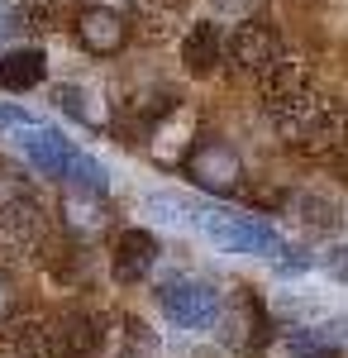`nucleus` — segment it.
<instances>
[{"mask_svg":"<svg viewBox=\"0 0 348 358\" xmlns=\"http://www.w3.org/2000/svg\"><path fill=\"white\" fill-rule=\"evenodd\" d=\"M57 106L67 115H77V120H86V124L101 120V110L91 106V91H81V86H57Z\"/></svg>","mask_w":348,"mask_h":358,"instance_id":"f3484780","label":"nucleus"},{"mask_svg":"<svg viewBox=\"0 0 348 358\" xmlns=\"http://www.w3.org/2000/svg\"><path fill=\"white\" fill-rule=\"evenodd\" d=\"M43 234V206H38V196L20 187V182H10V177H0V239H10V244H34Z\"/></svg>","mask_w":348,"mask_h":358,"instance_id":"423d86ee","label":"nucleus"},{"mask_svg":"<svg viewBox=\"0 0 348 358\" xmlns=\"http://www.w3.org/2000/svg\"><path fill=\"white\" fill-rule=\"evenodd\" d=\"M5 306H10V287H5V277H0V315H5Z\"/></svg>","mask_w":348,"mask_h":358,"instance_id":"5701e85b","label":"nucleus"},{"mask_svg":"<svg viewBox=\"0 0 348 358\" xmlns=\"http://www.w3.org/2000/svg\"><path fill=\"white\" fill-rule=\"evenodd\" d=\"M158 306H162V315L172 325H182V330H215V320H219V292L210 282H196V277L162 282Z\"/></svg>","mask_w":348,"mask_h":358,"instance_id":"20e7f679","label":"nucleus"},{"mask_svg":"<svg viewBox=\"0 0 348 358\" xmlns=\"http://www.w3.org/2000/svg\"><path fill=\"white\" fill-rule=\"evenodd\" d=\"M72 29H77V43L86 48V53H96V57L119 53V48H124V38H129V24H124L110 5H86Z\"/></svg>","mask_w":348,"mask_h":358,"instance_id":"1a4fd4ad","label":"nucleus"},{"mask_svg":"<svg viewBox=\"0 0 348 358\" xmlns=\"http://www.w3.org/2000/svg\"><path fill=\"white\" fill-rule=\"evenodd\" d=\"M320 263H324V273H329V277L348 282V244H334V248H329V253L320 258Z\"/></svg>","mask_w":348,"mask_h":358,"instance_id":"412c9836","label":"nucleus"},{"mask_svg":"<svg viewBox=\"0 0 348 358\" xmlns=\"http://www.w3.org/2000/svg\"><path fill=\"white\" fill-rule=\"evenodd\" d=\"M187 172L201 182V187H210V192H234L243 177L239 167V153L229 148V143H219V138H205V143H196L187 153Z\"/></svg>","mask_w":348,"mask_h":358,"instance_id":"6e6552de","label":"nucleus"},{"mask_svg":"<svg viewBox=\"0 0 348 358\" xmlns=\"http://www.w3.org/2000/svg\"><path fill=\"white\" fill-rule=\"evenodd\" d=\"M110 263H115V277L119 282H143V277L153 273V263H158V239L148 229H124Z\"/></svg>","mask_w":348,"mask_h":358,"instance_id":"9b49d317","label":"nucleus"},{"mask_svg":"<svg viewBox=\"0 0 348 358\" xmlns=\"http://www.w3.org/2000/svg\"><path fill=\"white\" fill-rule=\"evenodd\" d=\"M20 29H29V24H24V10H20V5H5V0H0V43H5L10 34H20Z\"/></svg>","mask_w":348,"mask_h":358,"instance_id":"aec40b11","label":"nucleus"},{"mask_svg":"<svg viewBox=\"0 0 348 358\" xmlns=\"http://www.w3.org/2000/svg\"><path fill=\"white\" fill-rule=\"evenodd\" d=\"M10 138H15V148H20L43 177H67V163H72V153H77L72 138H62L57 129H48V124H24V129H15Z\"/></svg>","mask_w":348,"mask_h":358,"instance_id":"0eeeda50","label":"nucleus"},{"mask_svg":"<svg viewBox=\"0 0 348 358\" xmlns=\"http://www.w3.org/2000/svg\"><path fill=\"white\" fill-rule=\"evenodd\" d=\"M24 24L29 29H57V0H29L24 5Z\"/></svg>","mask_w":348,"mask_h":358,"instance_id":"a211bd4d","label":"nucleus"},{"mask_svg":"<svg viewBox=\"0 0 348 358\" xmlns=\"http://www.w3.org/2000/svg\"><path fill=\"white\" fill-rule=\"evenodd\" d=\"M219 339L234 349L239 358H263V349L272 344V315L258 301V292L239 287L229 301H219Z\"/></svg>","mask_w":348,"mask_h":358,"instance_id":"7ed1b4c3","label":"nucleus"},{"mask_svg":"<svg viewBox=\"0 0 348 358\" xmlns=\"http://www.w3.org/2000/svg\"><path fill=\"white\" fill-rule=\"evenodd\" d=\"M67 224H72L77 234H101V229H106V192L72 187V192H67Z\"/></svg>","mask_w":348,"mask_h":358,"instance_id":"2eb2a0df","label":"nucleus"},{"mask_svg":"<svg viewBox=\"0 0 348 358\" xmlns=\"http://www.w3.org/2000/svg\"><path fill=\"white\" fill-rule=\"evenodd\" d=\"M101 344H106V330H101L96 315H86V310H67V315L57 320V349H62V354L91 358V354H101Z\"/></svg>","mask_w":348,"mask_h":358,"instance_id":"ddd939ff","label":"nucleus"},{"mask_svg":"<svg viewBox=\"0 0 348 358\" xmlns=\"http://www.w3.org/2000/svg\"><path fill=\"white\" fill-rule=\"evenodd\" d=\"M138 10H143V20H153V38H162L172 24V0H138Z\"/></svg>","mask_w":348,"mask_h":358,"instance_id":"6ab92c4d","label":"nucleus"},{"mask_svg":"<svg viewBox=\"0 0 348 358\" xmlns=\"http://www.w3.org/2000/svg\"><path fill=\"white\" fill-rule=\"evenodd\" d=\"M224 57H229V67L243 72V77H263L272 62L282 57V38H277V29H272L268 20H243V24L229 34Z\"/></svg>","mask_w":348,"mask_h":358,"instance_id":"39448f33","label":"nucleus"},{"mask_svg":"<svg viewBox=\"0 0 348 358\" xmlns=\"http://www.w3.org/2000/svg\"><path fill=\"white\" fill-rule=\"evenodd\" d=\"M0 358H53V334L38 320H10L0 325Z\"/></svg>","mask_w":348,"mask_h":358,"instance_id":"4468645a","label":"nucleus"},{"mask_svg":"<svg viewBox=\"0 0 348 358\" xmlns=\"http://www.w3.org/2000/svg\"><path fill=\"white\" fill-rule=\"evenodd\" d=\"M148 215L158 224H167V229H187V224H196V206H187L182 196L158 192V196H148Z\"/></svg>","mask_w":348,"mask_h":358,"instance_id":"dca6fc26","label":"nucleus"},{"mask_svg":"<svg viewBox=\"0 0 348 358\" xmlns=\"http://www.w3.org/2000/svg\"><path fill=\"white\" fill-rule=\"evenodd\" d=\"M182 62H187L191 77H210L215 67L224 62V29L215 20H201L182 34Z\"/></svg>","mask_w":348,"mask_h":358,"instance_id":"9d476101","label":"nucleus"},{"mask_svg":"<svg viewBox=\"0 0 348 358\" xmlns=\"http://www.w3.org/2000/svg\"><path fill=\"white\" fill-rule=\"evenodd\" d=\"M196 229L210 244H219L224 253H253V258H268V263H277L287 253V239L268 220L224 210V206H196Z\"/></svg>","mask_w":348,"mask_h":358,"instance_id":"f03ea898","label":"nucleus"},{"mask_svg":"<svg viewBox=\"0 0 348 358\" xmlns=\"http://www.w3.org/2000/svg\"><path fill=\"white\" fill-rule=\"evenodd\" d=\"M43 77H48V57H43V48H29L24 43V48H10V53L0 57V86L15 91V96L43 86Z\"/></svg>","mask_w":348,"mask_h":358,"instance_id":"f8f14e48","label":"nucleus"},{"mask_svg":"<svg viewBox=\"0 0 348 358\" xmlns=\"http://www.w3.org/2000/svg\"><path fill=\"white\" fill-rule=\"evenodd\" d=\"M24 124H34V115L15 110V106H0V134H5V138L15 134V129H24Z\"/></svg>","mask_w":348,"mask_h":358,"instance_id":"4be33fe9","label":"nucleus"},{"mask_svg":"<svg viewBox=\"0 0 348 358\" xmlns=\"http://www.w3.org/2000/svg\"><path fill=\"white\" fill-rule=\"evenodd\" d=\"M258 86H263V106H268L272 124L282 129V138L291 148L329 153V148H344L348 143V115L310 86V72L300 62L277 57L258 77Z\"/></svg>","mask_w":348,"mask_h":358,"instance_id":"f257e3e1","label":"nucleus"}]
</instances>
